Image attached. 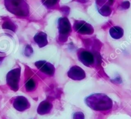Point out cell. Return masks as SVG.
<instances>
[{
    "instance_id": "cell-1",
    "label": "cell",
    "mask_w": 131,
    "mask_h": 119,
    "mask_svg": "<svg viewBox=\"0 0 131 119\" xmlns=\"http://www.w3.org/2000/svg\"><path fill=\"white\" fill-rule=\"evenodd\" d=\"M85 103L94 111H108L113 107V101L103 93H94L85 98Z\"/></svg>"
},
{
    "instance_id": "cell-2",
    "label": "cell",
    "mask_w": 131,
    "mask_h": 119,
    "mask_svg": "<svg viewBox=\"0 0 131 119\" xmlns=\"http://www.w3.org/2000/svg\"><path fill=\"white\" fill-rule=\"evenodd\" d=\"M7 9L11 13L19 17L27 16L29 13V7L25 1H5Z\"/></svg>"
},
{
    "instance_id": "cell-3",
    "label": "cell",
    "mask_w": 131,
    "mask_h": 119,
    "mask_svg": "<svg viewBox=\"0 0 131 119\" xmlns=\"http://www.w3.org/2000/svg\"><path fill=\"white\" fill-rule=\"evenodd\" d=\"M58 29L59 39L62 42L67 41L68 37L71 32V25L67 17H60L58 20Z\"/></svg>"
},
{
    "instance_id": "cell-4",
    "label": "cell",
    "mask_w": 131,
    "mask_h": 119,
    "mask_svg": "<svg viewBox=\"0 0 131 119\" xmlns=\"http://www.w3.org/2000/svg\"><path fill=\"white\" fill-rule=\"evenodd\" d=\"M21 68H17L10 71L7 75V83L12 90L16 91L19 89Z\"/></svg>"
},
{
    "instance_id": "cell-5",
    "label": "cell",
    "mask_w": 131,
    "mask_h": 119,
    "mask_svg": "<svg viewBox=\"0 0 131 119\" xmlns=\"http://www.w3.org/2000/svg\"><path fill=\"white\" fill-rule=\"evenodd\" d=\"M74 29L77 32L83 35H91L94 32V29L91 25L84 21H75Z\"/></svg>"
},
{
    "instance_id": "cell-6",
    "label": "cell",
    "mask_w": 131,
    "mask_h": 119,
    "mask_svg": "<svg viewBox=\"0 0 131 119\" xmlns=\"http://www.w3.org/2000/svg\"><path fill=\"white\" fill-rule=\"evenodd\" d=\"M78 57L79 60L84 65L89 66L92 65L94 62V57L93 54L87 50L80 49L78 51Z\"/></svg>"
},
{
    "instance_id": "cell-7",
    "label": "cell",
    "mask_w": 131,
    "mask_h": 119,
    "mask_svg": "<svg viewBox=\"0 0 131 119\" xmlns=\"http://www.w3.org/2000/svg\"><path fill=\"white\" fill-rule=\"evenodd\" d=\"M35 65L39 70H40L42 73L45 74L53 76L55 73V69L54 66L46 61H39L35 63Z\"/></svg>"
},
{
    "instance_id": "cell-8",
    "label": "cell",
    "mask_w": 131,
    "mask_h": 119,
    "mask_svg": "<svg viewBox=\"0 0 131 119\" xmlns=\"http://www.w3.org/2000/svg\"><path fill=\"white\" fill-rule=\"evenodd\" d=\"M68 76L75 81L83 80L85 77V73L82 68L79 66H73L68 72Z\"/></svg>"
},
{
    "instance_id": "cell-9",
    "label": "cell",
    "mask_w": 131,
    "mask_h": 119,
    "mask_svg": "<svg viewBox=\"0 0 131 119\" xmlns=\"http://www.w3.org/2000/svg\"><path fill=\"white\" fill-rule=\"evenodd\" d=\"M13 106L19 111H24L30 108V104L27 98L23 96H18L14 100Z\"/></svg>"
},
{
    "instance_id": "cell-10",
    "label": "cell",
    "mask_w": 131,
    "mask_h": 119,
    "mask_svg": "<svg viewBox=\"0 0 131 119\" xmlns=\"http://www.w3.org/2000/svg\"><path fill=\"white\" fill-rule=\"evenodd\" d=\"M113 3L111 1H96L97 8L100 14L104 16H108L111 14V5Z\"/></svg>"
},
{
    "instance_id": "cell-11",
    "label": "cell",
    "mask_w": 131,
    "mask_h": 119,
    "mask_svg": "<svg viewBox=\"0 0 131 119\" xmlns=\"http://www.w3.org/2000/svg\"><path fill=\"white\" fill-rule=\"evenodd\" d=\"M53 107L52 104L48 101H44L41 102L37 107V113L43 115L49 113Z\"/></svg>"
},
{
    "instance_id": "cell-12",
    "label": "cell",
    "mask_w": 131,
    "mask_h": 119,
    "mask_svg": "<svg viewBox=\"0 0 131 119\" xmlns=\"http://www.w3.org/2000/svg\"><path fill=\"white\" fill-rule=\"evenodd\" d=\"M34 39L35 42L39 46V47L40 48L44 47V46L47 45L48 43V42L47 34H45V32H42L37 33L35 35Z\"/></svg>"
},
{
    "instance_id": "cell-13",
    "label": "cell",
    "mask_w": 131,
    "mask_h": 119,
    "mask_svg": "<svg viewBox=\"0 0 131 119\" xmlns=\"http://www.w3.org/2000/svg\"><path fill=\"white\" fill-rule=\"evenodd\" d=\"M109 34L113 39H119L123 37L124 32L123 29L119 26H113L109 30Z\"/></svg>"
},
{
    "instance_id": "cell-14",
    "label": "cell",
    "mask_w": 131,
    "mask_h": 119,
    "mask_svg": "<svg viewBox=\"0 0 131 119\" xmlns=\"http://www.w3.org/2000/svg\"><path fill=\"white\" fill-rule=\"evenodd\" d=\"M36 85H37V84H36L34 79H33L32 78H28L25 83L26 90L27 92H32L36 89Z\"/></svg>"
},
{
    "instance_id": "cell-15",
    "label": "cell",
    "mask_w": 131,
    "mask_h": 119,
    "mask_svg": "<svg viewBox=\"0 0 131 119\" xmlns=\"http://www.w3.org/2000/svg\"><path fill=\"white\" fill-rule=\"evenodd\" d=\"M3 28L9 29V30H12V31H15V30H16V26H15L14 24L10 21L5 22L4 24L3 25Z\"/></svg>"
},
{
    "instance_id": "cell-16",
    "label": "cell",
    "mask_w": 131,
    "mask_h": 119,
    "mask_svg": "<svg viewBox=\"0 0 131 119\" xmlns=\"http://www.w3.org/2000/svg\"><path fill=\"white\" fill-rule=\"evenodd\" d=\"M42 3H44L45 6H46L48 8H50L52 6H54L56 4H57L58 1H45V2L42 1Z\"/></svg>"
},
{
    "instance_id": "cell-17",
    "label": "cell",
    "mask_w": 131,
    "mask_h": 119,
    "mask_svg": "<svg viewBox=\"0 0 131 119\" xmlns=\"http://www.w3.org/2000/svg\"><path fill=\"white\" fill-rule=\"evenodd\" d=\"M85 116H84V113L81 111H77V112L75 113L73 115V119H84Z\"/></svg>"
},
{
    "instance_id": "cell-18",
    "label": "cell",
    "mask_w": 131,
    "mask_h": 119,
    "mask_svg": "<svg viewBox=\"0 0 131 119\" xmlns=\"http://www.w3.org/2000/svg\"><path fill=\"white\" fill-rule=\"evenodd\" d=\"M33 53V50L31 48V46H30V45H27L25 48V54L26 56H30V55L32 54Z\"/></svg>"
},
{
    "instance_id": "cell-19",
    "label": "cell",
    "mask_w": 131,
    "mask_h": 119,
    "mask_svg": "<svg viewBox=\"0 0 131 119\" xmlns=\"http://www.w3.org/2000/svg\"><path fill=\"white\" fill-rule=\"evenodd\" d=\"M3 57H0V63H1V62L2 61V60H3Z\"/></svg>"
}]
</instances>
